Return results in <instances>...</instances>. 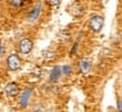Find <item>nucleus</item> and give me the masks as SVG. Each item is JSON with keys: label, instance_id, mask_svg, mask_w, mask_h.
<instances>
[{"label": "nucleus", "instance_id": "8", "mask_svg": "<svg viewBox=\"0 0 122 112\" xmlns=\"http://www.w3.org/2000/svg\"><path fill=\"white\" fill-rule=\"evenodd\" d=\"M61 74H62V72H61V67H59V66H55L52 70V72H51V75H49L51 81H53V82L57 81V80L61 77Z\"/></svg>", "mask_w": 122, "mask_h": 112}, {"label": "nucleus", "instance_id": "14", "mask_svg": "<svg viewBox=\"0 0 122 112\" xmlns=\"http://www.w3.org/2000/svg\"><path fill=\"white\" fill-rule=\"evenodd\" d=\"M1 52H2V45L0 43V55H1Z\"/></svg>", "mask_w": 122, "mask_h": 112}, {"label": "nucleus", "instance_id": "7", "mask_svg": "<svg viewBox=\"0 0 122 112\" xmlns=\"http://www.w3.org/2000/svg\"><path fill=\"white\" fill-rule=\"evenodd\" d=\"M78 66H80V70L83 74H87L91 70V64H90L89 61L86 60H81L80 63H78Z\"/></svg>", "mask_w": 122, "mask_h": 112}, {"label": "nucleus", "instance_id": "1", "mask_svg": "<svg viewBox=\"0 0 122 112\" xmlns=\"http://www.w3.org/2000/svg\"><path fill=\"white\" fill-rule=\"evenodd\" d=\"M103 24H104L103 17H101V16H99V15L93 16L92 18L90 19V22H89L90 28H91L93 31H95V33H99V31L102 29Z\"/></svg>", "mask_w": 122, "mask_h": 112}, {"label": "nucleus", "instance_id": "4", "mask_svg": "<svg viewBox=\"0 0 122 112\" xmlns=\"http://www.w3.org/2000/svg\"><path fill=\"white\" fill-rule=\"evenodd\" d=\"M5 92H6V94H7L8 97H17V95L19 94V86L17 85V83L10 82L6 85V87H5Z\"/></svg>", "mask_w": 122, "mask_h": 112}, {"label": "nucleus", "instance_id": "12", "mask_svg": "<svg viewBox=\"0 0 122 112\" xmlns=\"http://www.w3.org/2000/svg\"><path fill=\"white\" fill-rule=\"evenodd\" d=\"M76 48H77V43H75L74 46H73V48H72V51H71V55H73L75 53V51H76Z\"/></svg>", "mask_w": 122, "mask_h": 112}, {"label": "nucleus", "instance_id": "13", "mask_svg": "<svg viewBox=\"0 0 122 112\" xmlns=\"http://www.w3.org/2000/svg\"><path fill=\"white\" fill-rule=\"evenodd\" d=\"M118 110L119 112H122V100H120L118 102Z\"/></svg>", "mask_w": 122, "mask_h": 112}, {"label": "nucleus", "instance_id": "2", "mask_svg": "<svg viewBox=\"0 0 122 112\" xmlns=\"http://www.w3.org/2000/svg\"><path fill=\"white\" fill-rule=\"evenodd\" d=\"M20 58L17 54H10L8 56L7 58V65H8V68L10 71H17L19 67H20Z\"/></svg>", "mask_w": 122, "mask_h": 112}, {"label": "nucleus", "instance_id": "10", "mask_svg": "<svg viewBox=\"0 0 122 112\" xmlns=\"http://www.w3.org/2000/svg\"><path fill=\"white\" fill-rule=\"evenodd\" d=\"M71 72H72V67H71L70 65H64L63 66V73L64 74L68 75V74H71Z\"/></svg>", "mask_w": 122, "mask_h": 112}, {"label": "nucleus", "instance_id": "9", "mask_svg": "<svg viewBox=\"0 0 122 112\" xmlns=\"http://www.w3.org/2000/svg\"><path fill=\"white\" fill-rule=\"evenodd\" d=\"M10 1V4L12 6H15V7H20L24 2V0H9Z\"/></svg>", "mask_w": 122, "mask_h": 112}, {"label": "nucleus", "instance_id": "5", "mask_svg": "<svg viewBox=\"0 0 122 112\" xmlns=\"http://www.w3.org/2000/svg\"><path fill=\"white\" fill-rule=\"evenodd\" d=\"M41 2H38V4L31 9V11L28 14V17H27L28 21H30V22L35 21V20L38 18L39 14H41Z\"/></svg>", "mask_w": 122, "mask_h": 112}, {"label": "nucleus", "instance_id": "3", "mask_svg": "<svg viewBox=\"0 0 122 112\" xmlns=\"http://www.w3.org/2000/svg\"><path fill=\"white\" fill-rule=\"evenodd\" d=\"M18 48L21 54H29L33 49V41L28 38H22L21 41H19Z\"/></svg>", "mask_w": 122, "mask_h": 112}, {"label": "nucleus", "instance_id": "11", "mask_svg": "<svg viewBox=\"0 0 122 112\" xmlns=\"http://www.w3.org/2000/svg\"><path fill=\"white\" fill-rule=\"evenodd\" d=\"M59 1H61V0H47V2L51 5V6H53V7L58 6V5H59Z\"/></svg>", "mask_w": 122, "mask_h": 112}, {"label": "nucleus", "instance_id": "6", "mask_svg": "<svg viewBox=\"0 0 122 112\" xmlns=\"http://www.w3.org/2000/svg\"><path fill=\"white\" fill-rule=\"evenodd\" d=\"M31 92H33V90L28 89L22 93L21 97H20V105H21L22 108H26L27 105H28V101H29V97L31 95Z\"/></svg>", "mask_w": 122, "mask_h": 112}]
</instances>
